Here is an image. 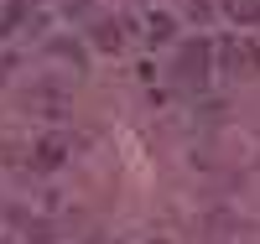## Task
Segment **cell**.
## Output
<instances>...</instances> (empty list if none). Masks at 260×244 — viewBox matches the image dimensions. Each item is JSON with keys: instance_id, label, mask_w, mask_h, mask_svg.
Wrapping results in <instances>:
<instances>
[{"instance_id": "6da1fadb", "label": "cell", "mask_w": 260, "mask_h": 244, "mask_svg": "<svg viewBox=\"0 0 260 244\" xmlns=\"http://www.w3.org/2000/svg\"><path fill=\"white\" fill-rule=\"evenodd\" d=\"M208 62H213V42H182V52H177V83L182 88H203L208 83Z\"/></svg>"}, {"instance_id": "7a4b0ae2", "label": "cell", "mask_w": 260, "mask_h": 244, "mask_svg": "<svg viewBox=\"0 0 260 244\" xmlns=\"http://www.w3.org/2000/svg\"><path fill=\"white\" fill-rule=\"evenodd\" d=\"M219 62H224V73L229 78H260V47L250 37H234L219 47Z\"/></svg>"}, {"instance_id": "3957f363", "label": "cell", "mask_w": 260, "mask_h": 244, "mask_svg": "<svg viewBox=\"0 0 260 244\" xmlns=\"http://www.w3.org/2000/svg\"><path fill=\"white\" fill-rule=\"evenodd\" d=\"M62 161H68V135H42L31 146V166L37 171H57Z\"/></svg>"}, {"instance_id": "277c9868", "label": "cell", "mask_w": 260, "mask_h": 244, "mask_svg": "<svg viewBox=\"0 0 260 244\" xmlns=\"http://www.w3.org/2000/svg\"><path fill=\"white\" fill-rule=\"evenodd\" d=\"M94 47H99V52H120V47H125L120 21H99V26H94Z\"/></svg>"}, {"instance_id": "5b68a950", "label": "cell", "mask_w": 260, "mask_h": 244, "mask_svg": "<svg viewBox=\"0 0 260 244\" xmlns=\"http://www.w3.org/2000/svg\"><path fill=\"white\" fill-rule=\"evenodd\" d=\"M172 31H177L172 16H146V42H151V47H156V42H172Z\"/></svg>"}, {"instance_id": "8992f818", "label": "cell", "mask_w": 260, "mask_h": 244, "mask_svg": "<svg viewBox=\"0 0 260 244\" xmlns=\"http://www.w3.org/2000/svg\"><path fill=\"white\" fill-rule=\"evenodd\" d=\"M224 11L234 21H260V0H224Z\"/></svg>"}, {"instance_id": "52a82bcc", "label": "cell", "mask_w": 260, "mask_h": 244, "mask_svg": "<svg viewBox=\"0 0 260 244\" xmlns=\"http://www.w3.org/2000/svg\"><path fill=\"white\" fill-rule=\"evenodd\" d=\"M21 16H26V6H11L6 16H0V37H11V26H16V21H21Z\"/></svg>"}, {"instance_id": "ba28073f", "label": "cell", "mask_w": 260, "mask_h": 244, "mask_svg": "<svg viewBox=\"0 0 260 244\" xmlns=\"http://www.w3.org/2000/svg\"><path fill=\"white\" fill-rule=\"evenodd\" d=\"M151 244H167V239H151Z\"/></svg>"}]
</instances>
